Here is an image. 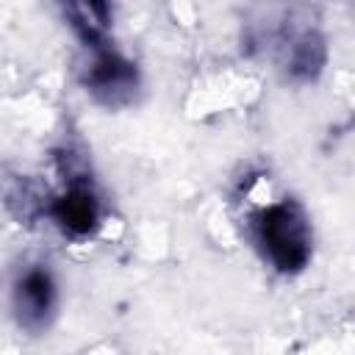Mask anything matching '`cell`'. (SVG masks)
Wrapping results in <instances>:
<instances>
[{
	"label": "cell",
	"instance_id": "1",
	"mask_svg": "<svg viewBox=\"0 0 355 355\" xmlns=\"http://www.w3.org/2000/svg\"><path fill=\"white\" fill-rule=\"evenodd\" d=\"M244 44L272 55L291 83H313L327 61V44L316 19L302 6H277L244 25Z\"/></svg>",
	"mask_w": 355,
	"mask_h": 355
},
{
	"label": "cell",
	"instance_id": "5",
	"mask_svg": "<svg viewBox=\"0 0 355 355\" xmlns=\"http://www.w3.org/2000/svg\"><path fill=\"white\" fill-rule=\"evenodd\" d=\"M58 308V283L47 263H25L11 280V313L28 333L50 327Z\"/></svg>",
	"mask_w": 355,
	"mask_h": 355
},
{
	"label": "cell",
	"instance_id": "6",
	"mask_svg": "<svg viewBox=\"0 0 355 355\" xmlns=\"http://www.w3.org/2000/svg\"><path fill=\"white\" fill-rule=\"evenodd\" d=\"M67 25L83 47L108 42L111 33V0H58Z\"/></svg>",
	"mask_w": 355,
	"mask_h": 355
},
{
	"label": "cell",
	"instance_id": "4",
	"mask_svg": "<svg viewBox=\"0 0 355 355\" xmlns=\"http://www.w3.org/2000/svg\"><path fill=\"white\" fill-rule=\"evenodd\" d=\"M80 86L97 105L116 111L136 100L141 80L136 64L105 42L97 47H86V61L80 67Z\"/></svg>",
	"mask_w": 355,
	"mask_h": 355
},
{
	"label": "cell",
	"instance_id": "2",
	"mask_svg": "<svg viewBox=\"0 0 355 355\" xmlns=\"http://www.w3.org/2000/svg\"><path fill=\"white\" fill-rule=\"evenodd\" d=\"M247 230L263 263L280 275H297L313 258V227L305 208L294 197L258 205L250 214Z\"/></svg>",
	"mask_w": 355,
	"mask_h": 355
},
{
	"label": "cell",
	"instance_id": "3",
	"mask_svg": "<svg viewBox=\"0 0 355 355\" xmlns=\"http://www.w3.org/2000/svg\"><path fill=\"white\" fill-rule=\"evenodd\" d=\"M39 214H44L64 239L86 241L105 222V200L89 172L67 169L61 186L39 202Z\"/></svg>",
	"mask_w": 355,
	"mask_h": 355
}]
</instances>
